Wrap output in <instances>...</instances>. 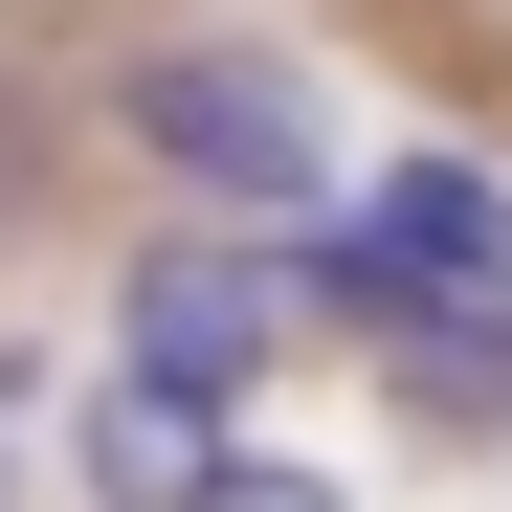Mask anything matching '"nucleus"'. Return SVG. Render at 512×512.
Listing matches in <instances>:
<instances>
[{
	"label": "nucleus",
	"mask_w": 512,
	"mask_h": 512,
	"mask_svg": "<svg viewBox=\"0 0 512 512\" xmlns=\"http://www.w3.org/2000/svg\"><path fill=\"white\" fill-rule=\"evenodd\" d=\"M112 334H134V379H179V401H245V379L290 357V268H268L245 223H179V245H134Z\"/></svg>",
	"instance_id": "2"
},
{
	"label": "nucleus",
	"mask_w": 512,
	"mask_h": 512,
	"mask_svg": "<svg viewBox=\"0 0 512 512\" xmlns=\"http://www.w3.org/2000/svg\"><path fill=\"white\" fill-rule=\"evenodd\" d=\"M357 245L423 268V290H468V312H512V179H490V156H401V179L357 201Z\"/></svg>",
	"instance_id": "3"
},
{
	"label": "nucleus",
	"mask_w": 512,
	"mask_h": 512,
	"mask_svg": "<svg viewBox=\"0 0 512 512\" xmlns=\"http://www.w3.org/2000/svg\"><path fill=\"white\" fill-rule=\"evenodd\" d=\"M134 156H156V179H179L201 223H334V112H312V67H268V45H156L134 67Z\"/></svg>",
	"instance_id": "1"
},
{
	"label": "nucleus",
	"mask_w": 512,
	"mask_h": 512,
	"mask_svg": "<svg viewBox=\"0 0 512 512\" xmlns=\"http://www.w3.org/2000/svg\"><path fill=\"white\" fill-rule=\"evenodd\" d=\"M223 468H245L223 401H179V379H112V401H90V490H112V512H201Z\"/></svg>",
	"instance_id": "4"
},
{
	"label": "nucleus",
	"mask_w": 512,
	"mask_h": 512,
	"mask_svg": "<svg viewBox=\"0 0 512 512\" xmlns=\"http://www.w3.org/2000/svg\"><path fill=\"white\" fill-rule=\"evenodd\" d=\"M201 512H334V468H268V446H245V468H223Z\"/></svg>",
	"instance_id": "5"
}]
</instances>
